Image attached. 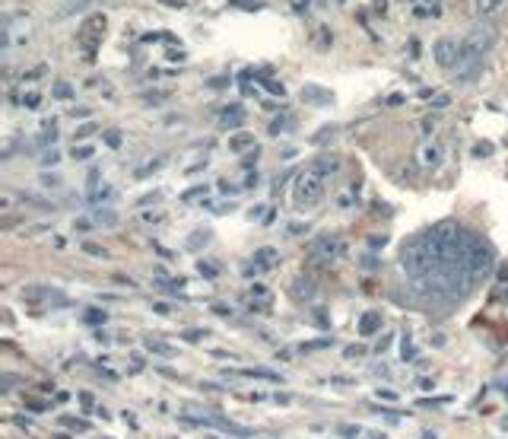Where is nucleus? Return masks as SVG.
<instances>
[{"label":"nucleus","mask_w":508,"mask_h":439,"mask_svg":"<svg viewBox=\"0 0 508 439\" xmlns=\"http://www.w3.org/2000/svg\"><path fill=\"white\" fill-rule=\"evenodd\" d=\"M471 229L457 226L451 220L435 223L432 229H423L410 242H404L400 267H404L413 293L439 306L464 303L477 281L471 265Z\"/></svg>","instance_id":"1"},{"label":"nucleus","mask_w":508,"mask_h":439,"mask_svg":"<svg viewBox=\"0 0 508 439\" xmlns=\"http://www.w3.org/2000/svg\"><path fill=\"white\" fill-rule=\"evenodd\" d=\"M337 169H340V156H334V153L314 156L312 163L296 175V182H292V207L302 213L314 210V207L324 201V194H328V185L337 175Z\"/></svg>","instance_id":"2"},{"label":"nucleus","mask_w":508,"mask_h":439,"mask_svg":"<svg viewBox=\"0 0 508 439\" xmlns=\"http://www.w3.org/2000/svg\"><path fill=\"white\" fill-rule=\"evenodd\" d=\"M496 45L493 29H473L467 32V38L461 42V54H457V80L461 83H473V76L483 67V58L489 54V48Z\"/></svg>","instance_id":"3"},{"label":"nucleus","mask_w":508,"mask_h":439,"mask_svg":"<svg viewBox=\"0 0 508 439\" xmlns=\"http://www.w3.org/2000/svg\"><path fill=\"white\" fill-rule=\"evenodd\" d=\"M102 35H105V16L102 13H92L86 23L80 26V32H76V42H80V48L86 51V58H96V48H99V42H102Z\"/></svg>","instance_id":"4"},{"label":"nucleus","mask_w":508,"mask_h":439,"mask_svg":"<svg viewBox=\"0 0 508 439\" xmlns=\"http://www.w3.org/2000/svg\"><path fill=\"white\" fill-rule=\"evenodd\" d=\"M471 265H473V274H489L493 271V265H496V251H493V245L486 242L483 235H477L473 233V242H471Z\"/></svg>","instance_id":"5"},{"label":"nucleus","mask_w":508,"mask_h":439,"mask_svg":"<svg viewBox=\"0 0 508 439\" xmlns=\"http://www.w3.org/2000/svg\"><path fill=\"white\" fill-rule=\"evenodd\" d=\"M312 255L321 258V261H334V258H340L344 255V239H340V233H321L312 242Z\"/></svg>","instance_id":"6"},{"label":"nucleus","mask_w":508,"mask_h":439,"mask_svg":"<svg viewBox=\"0 0 508 439\" xmlns=\"http://www.w3.org/2000/svg\"><path fill=\"white\" fill-rule=\"evenodd\" d=\"M432 54H435V64H439V67L451 70V67H457L461 42H455V38H439V42H435V48H432Z\"/></svg>","instance_id":"7"},{"label":"nucleus","mask_w":508,"mask_h":439,"mask_svg":"<svg viewBox=\"0 0 508 439\" xmlns=\"http://www.w3.org/2000/svg\"><path fill=\"white\" fill-rule=\"evenodd\" d=\"M273 265H277V249H270V245H264V249L254 251V261H251V265H245V274L270 271Z\"/></svg>","instance_id":"8"},{"label":"nucleus","mask_w":508,"mask_h":439,"mask_svg":"<svg viewBox=\"0 0 508 439\" xmlns=\"http://www.w3.org/2000/svg\"><path fill=\"white\" fill-rule=\"evenodd\" d=\"M19 296H23L26 303H51V299L64 303V296H60L54 287H23L19 290Z\"/></svg>","instance_id":"9"},{"label":"nucleus","mask_w":508,"mask_h":439,"mask_svg":"<svg viewBox=\"0 0 508 439\" xmlns=\"http://www.w3.org/2000/svg\"><path fill=\"white\" fill-rule=\"evenodd\" d=\"M416 159H419V166L423 169H439L441 159H445V150H441L439 144H423L419 147V153H416Z\"/></svg>","instance_id":"10"},{"label":"nucleus","mask_w":508,"mask_h":439,"mask_svg":"<svg viewBox=\"0 0 508 439\" xmlns=\"http://www.w3.org/2000/svg\"><path fill=\"white\" fill-rule=\"evenodd\" d=\"M242 122H245V108H239V106L223 108V115H219V124H223V128H239Z\"/></svg>","instance_id":"11"},{"label":"nucleus","mask_w":508,"mask_h":439,"mask_svg":"<svg viewBox=\"0 0 508 439\" xmlns=\"http://www.w3.org/2000/svg\"><path fill=\"white\" fill-rule=\"evenodd\" d=\"M378 328H381V312L369 309L366 315L359 318V334H366V338H369V334H375V331H378Z\"/></svg>","instance_id":"12"},{"label":"nucleus","mask_w":508,"mask_h":439,"mask_svg":"<svg viewBox=\"0 0 508 439\" xmlns=\"http://www.w3.org/2000/svg\"><path fill=\"white\" fill-rule=\"evenodd\" d=\"M254 134H248V131H242V134H235V137H229V150L232 153H245V150H254Z\"/></svg>","instance_id":"13"},{"label":"nucleus","mask_w":508,"mask_h":439,"mask_svg":"<svg viewBox=\"0 0 508 439\" xmlns=\"http://www.w3.org/2000/svg\"><path fill=\"white\" fill-rule=\"evenodd\" d=\"M302 99H305V102H318V106H330V102H334V96H330L328 90H318V86H305V90H302Z\"/></svg>","instance_id":"14"},{"label":"nucleus","mask_w":508,"mask_h":439,"mask_svg":"<svg viewBox=\"0 0 508 439\" xmlns=\"http://www.w3.org/2000/svg\"><path fill=\"white\" fill-rule=\"evenodd\" d=\"M292 296H296V299H312L314 296V283L308 281V277H296V281H292Z\"/></svg>","instance_id":"15"},{"label":"nucleus","mask_w":508,"mask_h":439,"mask_svg":"<svg viewBox=\"0 0 508 439\" xmlns=\"http://www.w3.org/2000/svg\"><path fill=\"white\" fill-rule=\"evenodd\" d=\"M505 3L508 0H473V10H477V16H493V13H499Z\"/></svg>","instance_id":"16"},{"label":"nucleus","mask_w":508,"mask_h":439,"mask_svg":"<svg viewBox=\"0 0 508 439\" xmlns=\"http://www.w3.org/2000/svg\"><path fill=\"white\" fill-rule=\"evenodd\" d=\"M92 213H96V220L99 223H105V226H118V213L108 210V207H96Z\"/></svg>","instance_id":"17"},{"label":"nucleus","mask_w":508,"mask_h":439,"mask_svg":"<svg viewBox=\"0 0 508 439\" xmlns=\"http://www.w3.org/2000/svg\"><path fill=\"white\" fill-rule=\"evenodd\" d=\"M239 376H245V379H267V382H280V376H277V372H270V370H242Z\"/></svg>","instance_id":"18"},{"label":"nucleus","mask_w":508,"mask_h":439,"mask_svg":"<svg viewBox=\"0 0 508 439\" xmlns=\"http://www.w3.org/2000/svg\"><path fill=\"white\" fill-rule=\"evenodd\" d=\"M143 344H146V350H153V354H162V356H172V354H175V350L169 347V344H162V341H153V338H146V341H143Z\"/></svg>","instance_id":"19"},{"label":"nucleus","mask_w":508,"mask_h":439,"mask_svg":"<svg viewBox=\"0 0 508 439\" xmlns=\"http://www.w3.org/2000/svg\"><path fill=\"white\" fill-rule=\"evenodd\" d=\"M83 318H86L90 325H105L108 312H105V309H90V312H83Z\"/></svg>","instance_id":"20"},{"label":"nucleus","mask_w":508,"mask_h":439,"mask_svg":"<svg viewBox=\"0 0 508 439\" xmlns=\"http://www.w3.org/2000/svg\"><path fill=\"white\" fill-rule=\"evenodd\" d=\"M165 166V159L159 156V159H153V163H146V166H140L137 169V179H143V175H150V172H156V169H162Z\"/></svg>","instance_id":"21"},{"label":"nucleus","mask_w":508,"mask_h":439,"mask_svg":"<svg viewBox=\"0 0 508 439\" xmlns=\"http://www.w3.org/2000/svg\"><path fill=\"white\" fill-rule=\"evenodd\" d=\"M54 96H58V99H70V96H74V90H70V83L58 80V83H54Z\"/></svg>","instance_id":"22"},{"label":"nucleus","mask_w":508,"mask_h":439,"mask_svg":"<svg viewBox=\"0 0 508 439\" xmlns=\"http://www.w3.org/2000/svg\"><path fill=\"white\" fill-rule=\"evenodd\" d=\"M83 251H86V255H96V258H108V251L96 242H83Z\"/></svg>","instance_id":"23"},{"label":"nucleus","mask_w":508,"mask_h":439,"mask_svg":"<svg viewBox=\"0 0 508 439\" xmlns=\"http://www.w3.org/2000/svg\"><path fill=\"white\" fill-rule=\"evenodd\" d=\"M92 153H96V150H92L90 144H80V147H74V153H70V156H74V159H90Z\"/></svg>","instance_id":"24"},{"label":"nucleus","mask_w":508,"mask_h":439,"mask_svg":"<svg viewBox=\"0 0 508 439\" xmlns=\"http://www.w3.org/2000/svg\"><path fill=\"white\" fill-rule=\"evenodd\" d=\"M286 128H289V118L283 115V118H277V122L270 124V134H273V137H277V134H286Z\"/></svg>","instance_id":"25"},{"label":"nucleus","mask_w":508,"mask_h":439,"mask_svg":"<svg viewBox=\"0 0 508 439\" xmlns=\"http://www.w3.org/2000/svg\"><path fill=\"white\" fill-rule=\"evenodd\" d=\"M197 271H201L203 277H217L219 267H217V265H210V261H203V258H201V261H197Z\"/></svg>","instance_id":"26"},{"label":"nucleus","mask_w":508,"mask_h":439,"mask_svg":"<svg viewBox=\"0 0 508 439\" xmlns=\"http://www.w3.org/2000/svg\"><path fill=\"white\" fill-rule=\"evenodd\" d=\"M201 242H203V245L210 242V233H207V229H203V233H197V235H191V239H187V249H197Z\"/></svg>","instance_id":"27"},{"label":"nucleus","mask_w":508,"mask_h":439,"mask_svg":"<svg viewBox=\"0 0 508 439\" xmlns=\"http://www.w3.org/2000/svg\"><path fill=\"white\" fill-rule=\"evenodd\" d=\"M201 194H207V185H197V188L185 191V194H181V201H194V197H201Z\"/></svg>","instance_id":"28"},{"label":"nucleus","mask_w":508,"mask_h":439,"mask_svg":"<svg viewBox=\"0 0 508 439\" xmlns=\"http://www.w3.org/2000/svg\"><path fill=\"white\" fill-rule=\"evenodd\" d=\"M493 150H496L493 144H477V147H473V156H480V159H483V156H493Z\"/></svg>","instance_id":"29"},{"label":"nucleus","mask_w":508,"mask_h":439,"mask_svg":"<svg viewBox=\"0 0 508 439\" xmlns=\"http://www.w3.org/2000/svg\"><path fill=\"white\" fill-rule=\"evenodd\" d=\"M38 102H42V96H38V92H26V96H23V106L26 108H38Z\"/></svg>","instance_id":"30"},{"label":"nucleus","mask_w":508,"mask_h":439,"mask_svg":"<svg viewBox=\"0 0 508 439\" xmlns=\"http://www.w3.org/2000/svg\"><path fill=\"white\" fill-rule=\"evenodd\" d=\"M58 159H60V153L51 147V150H45V156H42V166H54Z\"/></svg>","instance_id":"31"},{"label":"nucleus","mask_w":508,"mask_h":439,"mask_svg":"<svg viewBox=\"0 0 508 439\" xmlns=\"http://www.w3.org/2000/svg\"><path fill=\"white\" fill-rule=\"evenodd\" d=\"M26 404H29L32 411H38V414H42V411H48V401H42V398H26Z\"/></svg>","instance_id":"32"},{"label":"nucleus","mask_w":508,"mask_h":439,"mask_svg":"<svg viewBox=\"0 0 508 439\" xmlns=\"http://www.w3.org/2000/svg\"><path fill=\"white\" fill-rule=\"evenodd\" d=\"M42 188H60L58 175H42Z\"/></svg>","instance_id":"33"},{"label":"nucleus","mask_w":508,"mask_h":439,"mask_svg":"<svg viewBox=\"0 0 508 439\" xmlns=\"http://www.w3.org/2000/svg\"><path fill=\"white\" fill-rule=\"evenodd\" d=\"M448 106V92H435L432 96V108H445Z\"/></svg>","instance_id":"34"},{"label":"nucleus","mask_w":508,"mask_h":439,"mask_svg":"<svg viewBox=\"0 0 508 439\" xmlns=\"http://www.w3.org/2000/svg\"><path fill=\"white\" fill-rule=\"evenodd\" d=\"M235 7H245V10H261V0H232Z\"/></svg>","instance_id":"35"},{"label":"nucleus","mask_w":508,"mask_h":439,"mask_svg":"<svg viewBox=\"0 0 508 439\" xmlns=\"http://www.w3.org/2000/svg\"><path fill=\"white\" fill-rule=\"evenodd\" d=\"M251 299H261L264 303V299H267V290H264L261 283H251Z\"/></svg>","instance_id":"36"},{"label":"nucleus","mask_w":508,"mask_h":439,"mask_svg":"<svg viewBox=\"0 0 508 439\" xmlns=\"http://www.w3.org/2000/svg\"><path fill=\"white\" fill-rule=\"evenodd\" d=\"M207 331H201V328H191V331H185V341H191V344H197L203 338Z\"/></svg>","instance_id":"37"},{"label":"nucleus","mask_w":508,"mask_h":439,"mask_svg":"<svg viewBox=\"0 0 508 439\" xmlns=\"http://www.w3.org/2000/svg\"><path fill=\"white\" fill-rule=\"evenodd\" d=\"M13 424L19 426V430H26V433L32 430V420H29V417H19V414H16V417H13Z\"/></svg>","instance_id":"38"},{"label":"nucleus","mask_w":508,"mask_h":439,"mask_svg":"<svg viewBox=\"0 0 508 439\" xmlns=\"http://www.w3.org/2000/svg\"><path fill=\"white\" fill-rule=\"evenodd\" d=\"M375 395H378L381 401H397V392H391V388H378Z\"/></svg>","instance_id":"39"},{"label":"nucleus","mask_w":508,"mask_h":439,"mask_svg":"<svg viewBox=\"0 0 508 439\" xmlns=\"http://www.w3.org/2000/svg\"><path fill=\"white\" fill-rule=\"evenodd\" d=\"M105 144H108V147H121V134H118V131H108V134H105Z\"/></svg>","instance_id":"40"},{"label":"nucleus","mask_w":508,"mask_h":439,"mask_svg":"<svg viewBox=\"0 0 508 439\" xmlns=\"http://www.w3.org/2000/svg\"><path fill=\"white\" fill-rule=\"evenodd\" d=\"M416 356V350H413V344H410V334L404 338V360H413Z\"/></svg>","instance_id":"41"},{"label":"nucleus","mask_w":508,"mask_h":439,"mask_svg":"<svg viewBox=\"0 0 508 439\" xmlns=\"http://www.w3.org/2000/svg\"><path fill=\"white\" fill-rule=\"evenodd\" d=\"M321 347H330V338H321V341L305 344V350H321Z\"/></svg>","instance_id":"42"},{"label":"nucleus","mask_w":508,"mask_h":439,"mask_svg":"<svg viewBox=\"0 0 508 439\" xmlns=\"http://www.w3.org/2000/svg\"><path fill=\"white\" fill-rule=\"evenodd\" d=\"M92 131H96V124H80V128H76V137L83 140V137H90Z\"/></svg>","instance_id":"43"},{"label":"nucleus","mask_w":508,"mask_h":439,"mask_svg":"<svg viewBox=\"0 0 508 439\" xmlns=\"http://www.w3.org/2000/svg\"><path fill=\"white\" fill-rule=\"evenodd\" d=\"M146 102H162V99H169V92H146Z\"/></svg>","instance_id":"44"},{"label":"nucleus","mask_w":508,"mask_h":439,"mask_svg":"<svg viewBox=\"0 0 508 439\" xmlns=\"http://www.w3.org/2000/svg\"><path fill=\"white\" fill-rule=\"evenodd\" d=\"M80 404H83V408H92L96 401H92V395H90V392H80Z\"/></svg>","instance_id":"45"},{"label":"nucleus","mask_w":508,"mask_h":439,"mask_svg":"<svg viewBox=\"0 0 508 439\" xmlns=\"http://www.w3.org/2000/svg\"><path fill=\"white\" fill-rule=\"evenodd\" d=\"M254 163H257V147H254V150H251V153H248V156H245V169H251Z\"/></svg>","instance_id":"46"},{"label":"nucleus","mask_w":508,"mask_h":439,"mask_svg":"<svg viewBox=\"0 0 508 439\" xmlns=\"http://www.w3.org/2000/svg\"><path fill=\"white\" fill-rule=\"evenodd\" d=\"M346 356H366V347H356V344H353V347H346Z\"/></svg>","instance_id":"47"},{"label":"nucleus","mask_w":508,"mask_h":439,"mask_svg":"<svg viewBox=\"0 0 508 439\" xmlns=\"http://www.w3.org/2000/svg\"><path fill=\"white\" fill-rule=\"evenodd\" d=\"M169 61H185V51H181V48H172V51H169Z\"/></svg>","instance_id":"48"},{"label":"nucleus","mask_w":508,"mask_h":439,"mask_svg":"<svg viewBox=\"0 0 508 439\" xmlns=\"http://www.w3.org/2000/svg\"><path fill=\"white\" fill-rule=\"evenodd\" d=\"M64 424H67V426H76V430H86V424H83V420H74V417H64Z\"/></svg>","instance_id":"49"},{"label":"nucleus","mask_w":508,"mask_h":439,"mask_svg":"<svg viewBox=\"0 0 508 439\" xmlns=\"http://www.w3.org/2000/svg\"><path fill=\"white\" fill-rule=\"evenodd\" d=\"M213 312H217V315H229L232 309H229V306H223V303H217V306H213Z\"/></svg>","instance_id":"50"},{"label":"nucleus","mask_w":508,"mask_h":439,"mask_svg":"<svg viewBox=\"0 0 508 439\" xmlns=\"http://www.w3.org/2000/svg\"><path fill=\"white\" fill-rule=\"evenodd\" d=\"M400 102H404V96H400V92H394V96H388V106H400Z\"/></svg>","instance_id":"51"},{"label":"nucleus","mask_w":508,"mask_h":439,"mask_svg":"<svg viewBox=\"0 0 508 439\" xmlns=\"http://www.w3.org/2000/svg\"><path fill=\"white\" fill-rule=\"evenodd\" d=\"M423 439H439V433H435V430H426V433H423Z\"/></svg>","instance_id":"52"},{"label":"nucleus","mask_w":508,"mask_h":439,"mask_svg":"<svg viewBox=\"0 0 508 439\" xmlns=\"http://www.w3.org/2000/svg\"><path fill=\"white\" fill-rule=\"evenodd\" d=\"M296 10H308V0H296Z\"/></svg>","instance_id":"53"},{"label":"nucleus","mask_w":508,"mask_h":439,"mask_svg":"<svg viewBox=\"0 0 508 439\" xmlns=\"http://www.w3.org/2000/svg\"><path fill=\"white\" fill-rule=\"evenodd\" d=\"M369 439H388L384 433H369Z\"/></svg>","instance_id":"54"},{"label":"nucleus","mask_w":508,"mask_h":439,"mask_svg":"<svg viewBox=\"0 0 508 439\" xmlns=\"http://www.w3.org/2000/svg\"><path fill=\"white\" fill-rule=\"evenodd\" d=\"M54 439H70V436H67V433H58V436H54Z\"/></svg>","instance_id":"55"},{"label":"nucleus","mask_w":508,"mask_h":439,"mask_svg":"<svg viewBox=\"0 0 508 439\" xmlns=\"http://www.w3.org/2000/svg\"><path fill=\"white\" fill-rule=\"evenodd\" d=\"M207 439H217V436H207Z\"/></svg>","instance_id":"56"}]
</instances>
